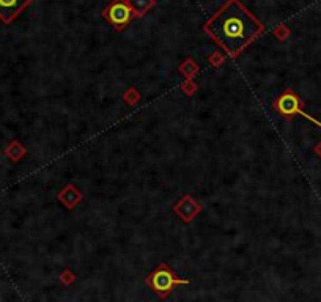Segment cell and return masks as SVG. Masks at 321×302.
Masks as SVG:
<instances>
[{
	"instance_id": "1",
	"label": "cell",
	"mask_w": 321,
	"mask_h": 302,
	"mask_svg": "<svg viewBox=\"0 0 321 302\" xmlns=\"http://www.w3.org/2000/svg\"><path fill=\"white\" fill-rule=\"evenodd\" d=\"M203 29L227 50L229 55L236 57L263 32V24L244 8L239 0H229Z\"/></svg>"
},
{
	"instance_id": "2",
	"label": "cell",
	"mask_w": 321,
	"mask_h": 302,
	"mask_svg": "<svg viewBox=\"0 0 321 302\" xmlns=\"http://www.w3.org/2000/svg\"><path fill=\"white\" fill-rule=\"evenodd\" d=\"M148 284L152 285V288L159 294V296H165L167 293H170L174 290L175 285L180 284H187L186 279H178V277L174 274L167 265H159L158 269L148 277Z\"/></svg>"
},
{
	"instance_id": "3",
	"label": "cell",
	"mask_w": 321,
	"mask_h": 302,
	"mask_svg": "<svg viewBox=\"0 0 321 302\" xmlns=\"http://www.w3.org/2000/svg\"><path fill=\"white\" fill-rule=\"evenodd\" d=\"M104 14L115 29H125L129 24V21L133 19L134 11L129 7L128 0H114L107 7Z\"/></svg>"
},
{
	"instance_id": "4",
	"label": "cell",
	"mask_w": 321,
	"mask_h": 302,
	"mask_svg": "<svg viewBox=\"0 0 321 302\" xmlns=\"http://www.w3.org/2000/svg\"><path fill=\"white\" fill-rule=\"evenodd\" d=\"M276 109L284 115V117H293V115H303L306 118H309L310 121H313L315 124H318L319 128H321V123L316 121L315 118H312L310 115H307L306 112L301 110V101L299 98L296 96L294 93L291 91H285L279 99H277V103H276Z\"/></svg>"
},
{
	"instance_id": "5",
	"label": "cell",
	"mask_w": 321,
	"mask_h": 302,
	"mask_svg": "<svg viewBox=\"0 0 321 302\" xmlns=\"http://www.w3.org/2000/svg\"><path fill=\"white\" fill-rule=\"evenodd\" d=\"M32 0H0V19L11 22Z\"/></svg>"
},
{
	"instance_id": "6",
	"label": "cell",
	"mask_w": 321,
	"mask_h": 302,
	"mask_svg": "<svg viewBox=\"0 0 321 302\" xmlns=\"http://www.w3.org/2000/svg\"><path fill=\"white\" fill-rule=\"evenodd\" d=\"M136 16H143L152 7H155V0H128Z\"/></svg>"
}]
</instances>
